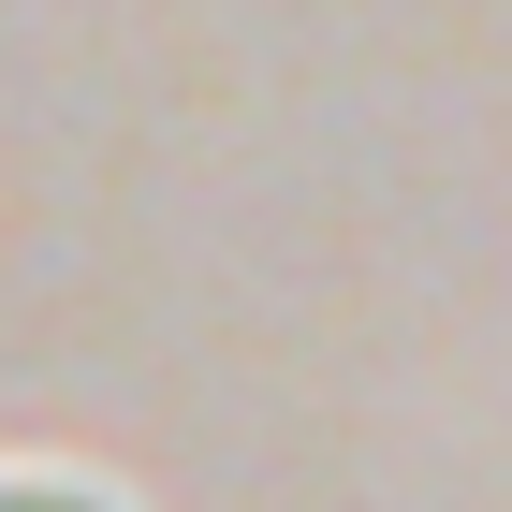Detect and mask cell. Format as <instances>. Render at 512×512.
I'll list each match as a JSON object with an SVG mask.
<instances>
[{
  "instance_id": "1",
  "label": "cell",
  "mask_w": 512,
  "mask_h": 512,
  "mask_svg": "<svg viewBox=\"0 0 512 512\" xmlns=\"http://www.w3.org/2000/svg\"><path fill=\"white\" fill-rule=\"evenodd\" d=\"M0 512H88V498H0Z\"/></svg>"
}]
</instances>
